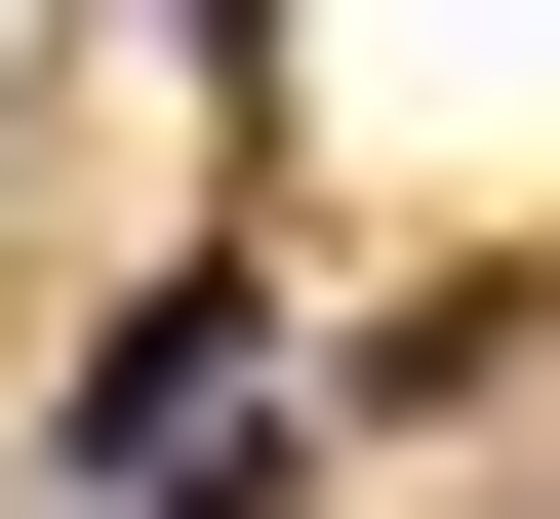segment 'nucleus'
<instances>
[{"label":"nucleus","instance_id":"f257e3e1","mask_svg":"<svg viewBox=\"0 0 560 519\" xmlns=\"http://www.w3.org/2000/svg\"><path fill=\"white\" fill-rule=\"evenodd\" d=\"M241 359H280L241 280H120V320L40 359V480H81V519H200V480H241Z\"/></svg>","mask_w":560,"mask_h":519},{"label":"nucleus","instance_id":"f03ea898","mask_svg":"<svg viewBox=\"0 0 560 519\" xmlns=\"http://www.w3.org/2000/svg\"><path fill=\"white\" fill-rule=\"evenodd\" d=\"M200 519H280V480H200Z\"/></svg>","mask_w":560,"mask_h":519}]
</instances>
